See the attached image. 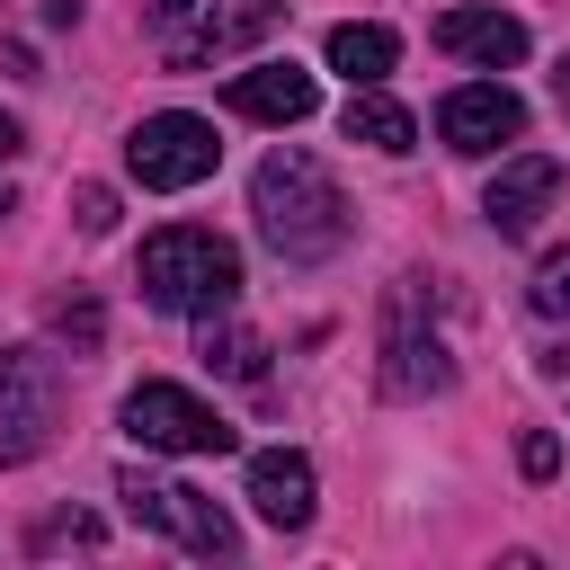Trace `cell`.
<instances>
[{
  "instance_id": "6da1fadb",
  "label": "cell",
  "mask_w": 570,
  "mask_h": 570,
  "mask_svg": "<svg viewBox=\"0 0 570 570\" xmlns=\"http://www.w3.org/2000/svg\"><path fill=\"white\" fill-rule=\"evenodd\" d=\"M249 214H258V240H267L285 267H312V258H330V249L347 240V196H338V178H330L312 151H294V142L258 160Z\"/></svg>"
},
{
  "instance_id": "7a4b0ae2",
  "label": "cell",
  "mask_w": 570,
  "mask_h": 570,
  "mask_svg": "<svg viewBox=\"0 0 570 570\" xmlns=\"http://www.w3.org/2000/svg\"><path fill=\"white\" fill-rule=\"evenodd\" d=\"M134 276H142V303L187 312V321H214V312H232V294H240V249H232L223 232L169 223V232H151V240H142Z\"/></svg>"
},
{
  "instance_id": "3957f363",
  "label": "cell",
  "mask_w": 570,
  "mask_h": 570,
  "mask_svg": "<svg viewBox=\"0 0 570 570\" xmlns=\"http://www.w3.org/2000/svg\"><path fill=\"white\" fill-rule=\"evenodd\" d=\"M428 303H436L428 276H401L383 303V392H401V401L454 383V356H445V330L428 321Z\"/></svg>"
},
{
  "instance_id": "277c9868",
  "label": "cell",
  "mask_w": 570,
  "mask_h": 570,
  "mask_svg": "<svg viewBox=\"0 0 570 570\" xmlns=\"http://www.w3.org/2000/svg\"><path fill=\"white\" fill-rule=\"evenodd\" d=\"M125 436L142 454H232V419L196 401L187 383H134L125 392Z\"/></svg>"
},
{
  "instance_id": "5b68a950",
  "label": "cell",
  "mask_w": 570,
  "mask_h": 570,
  "mask_svg": "<svg viewBox=\"0 0 570 570\" xmlns=\"http://www.w3.org/2000/svg\"><path fill=\"white\" fill-rule=\"evenodd\" d=\"M116 499H125V517L134 525H151V534H169V543H187V552H205V561H232V517L205 499V490H187V481H169V472H125L116 481Z\"/></svg>"
},
{
  "instance_id": "8992f818",
  "label": "cell",
  "mask_w": 570,
  "mask_h": 570,
  "mask_svg": "<svg viewBox=\"0 0 570 570\" xmlns=\"http://www.w3.org/2000/svg\"><path fill=\"white\" fill-rule=\"evenodd\" d=\"M214 160H223V142H214V125H205V116H187V107L142 116V125L125 134V169H134L142 187H160V196H178V187L214 178Z\"/></svg>"
},
{
  "instance_id": "52a82bcc",
  "label": "cell",
  "mask_w": 570,
  "mask_h": 570,
  "mask_svg": "<svg viewBox=\"0 0 570 570\" xmlns=\"http://www.w3.org/2000/svg\"><path fill=\"white\" fill-rule=\"evenodd\" d=\"M62 419V365L45 347H9L0 356V463H27Z\"/></svg>"
},
{
  "instance_id": "ba28073f",
  "label": "cell",
  "mask_w": 570,
  "mask_h": 570,
  "mask_svg": "<svg viewBox=\"0 0 570 570\" xmlns=\"http://www.w3.org/2000/svg\"><path fill=\"white\" fill-rule=\"evenodd\" d=\"M436 134H445V151H499V142H517L525 134V98L508 89V80H463V89H445L436 98Z\"/></svg>"
},
{
  "instance_id": "9c48e42d",
  "label": "cell",
  "mask_w": 570,
  "mask_h": 570,
  "mask_svg": "<svg viewBox=\"0 0 570 570\" xmlns=\"http://www.w3.org/2000/svg\"><path fill=\"white\" fill-rule=\"evenodd\" d=\"M561 196V160L552 151H517V160H499V178H490V196H481V214H490V232L499 240H525L534 223H543V205Z\"/></svg>"
},
{
  "instance_id": "30bf717a",
  "label": "cell",
  "mask_w": 570,
  "mask_h": 570,
  "mask_svg": "<svg viewBox=\"0 0 570 570\" xmlns=\"http://www.w3.org/2000/svg\"><path fill=\"white\" fill-rule=\"evenodd\" d=\"M276 27V0H205L196 36H169V71H205V62H232L240 45H258Z\"/></svg>"
},
{
  "instance_id": "8fae6325",
  "label": "cell",
  "mask_w": 570,
  "mask_h": 570,
  "mask_svg": "<svg viewBox=\"0 0 570 570\" xmlns=\"http://www.w3.org/2000/svg\"><path fill=\"white\" fill-rule=\"evenodd\" d=\"M232 116H258V125H303L312 116V71L303 62H249V71H232Z\"/></svg>"
},
{
  "instance_id": "7c38bea8",
  "label": "cell",
  "mask_w": 570,
  "mask_h": 570,
  "mask_svg": "<svg viewBox=\"0 0 570 570\" xmlns=\"http://www.w3.org/2000/svg\"><path fill=\"white\" fill-rule=\"evenodd\" d=\"M436 45H445L454 62L508 71V62H525V18H508V9H445V18H436Z\"/></svg>"
},
{
  "instance_id": "4fadbf2b",
  "label": "cell",
  "mask_w": 570,
  "mask_h": 570,
  "mask_svg": "<svg viewBox=\"0 0 570 570\" xmlns=\"http://www.w3.org/2000/svg\"><path fill=\"white\" fill-rule=\"evenodd\" d=\"M249 508L267 517V525H312V463L294 454V445H267V454H249Z\"/></svg>"
},
{
  "instance_id": "5bb4252c",
  "label": "cell",
  "mask_w": 570,
  "mask_h": 570,
  "mask_svg": "<svg viewBox=\"0 0 570 570\" xmlns=\"http://www.w3.org/2000/svg\"><path fill=\"white\" fill-rule=\"evenodd\" d=\"M392 62H401V36H392V27H374V18L330 27V71H347V89H374Z\"/></svg>"
},
{
  "instance_id": "9a60e30c",
  "label": "cell",
  "mask_w": 570,
  "mask_h": 570,
  "mask_svg": "<svg viewBox=\"0 0 570 570\" xmlns=\"http://www.w3.org/2000/svg\"><path fill=\"white\" fill-rule=\"evenodd\" d=\"M347 142H374V151H410L419 142V125H410V107L401 98H383V80L374 89H347Z\"/></svg>"
},
{
  "instance_id": "2e32d148",
  "label": "cell",
  "mask_w": 570,
  "mask_h": 570,
  "mask_svg": "<svg viewBox=\"0 0 570 570\" xmlns=\"http://www.w3.org/2000/svg\"><path fill=\"white\" fill-rule=\"evenodd\" d=\"M205 365H223V374H258V338H249V330H223V338H214V321H205Z\"/></svg>"
},
{
  "instance_id": "e0dca14e",
  "label": "cell",
  "mask_w": 570,
  "mask_h": 570,
  "mask_svg": "<svg viewBox=\"0 0 570 570\" xmlns=\"http://www.w3.org/2000/svg\"><path fill=\"white\" fill-rule=\"evenodd\" d=\"M534 312H552V321H570V249H552V258L534 267Z\"/></svg>"
},
{
  "instance_id": "ac0fdd59",
  "label": "cell",
  "mask_w": 570,
  "mask_h": 570,
  "mask_svg": "<svg viewBox=\"0 0 570 570\" xmlns=\"http://www.w3.org/2000/svg\"><path fill=\"white\" fill-rule=\"evenodd\" d=\"M116 223V196L107 187H80V232H107Z\"/></svg>"
},
{
  "instance_id": "d6986e66",
  "label": "cell",
  "mask_w": 570,
  "mask_h": 570,
  "mask_svg": "<svg viewBox=\"0 0 570 570\" xmlns=\"http://www.w3.org/2000/svg\"><path fill=\"white\" fill-rule=\"evenodd\" d=\"M36 543H98V525H89V517H53Z\"/></svg>"
},
{
  "instance_id": "ffe728a7",
  "label": "cell",
  "mask_w": 570,
  "mask_h": 570,
  "mask_svg": "<svg viewBox=\"0 0 570 570\" xmlns=\"http://www.w3.org/2000/svg\"><path fill=\"white\" fill-rule=\"evenodd\" d=\"M142 9H151V27H178V18L196 9V0H142Z\"/></svg>"
},
{
  "instance_id": "44dd1931",
  "label": "cell",
  "mask_w": 570,
  "mask_h": 570,
  "mask_svg": "<svg viewBox=\"0 0 570 570\" xmlns=\"http://www.w3.org/2000/svg\"><path fill=\"white\" fill-rule=\"evenodd\" d=\"M552 98H561V116H570V62H561V71H552Z\"/></svg>"
},
{
  "instance_id": "7402d4cb",
  "label": "cell",
  "mask_w": 570,
  "mask_h": 570,
  "mask_svg": "<svg viewBox=\"0 0 570 570\" xmlns=\"http://www.w3.org/2000/svg\"><path fill=\"white\" fill-rule=\"evenodd\" d=\"M9 151H18V125H9V116H0V160H9Z\"/></svg>"
}]
</instances>
